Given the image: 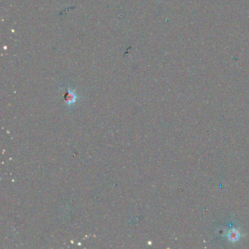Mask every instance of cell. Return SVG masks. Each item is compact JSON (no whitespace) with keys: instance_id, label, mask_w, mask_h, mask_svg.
Wrapping results in <instances>:
<instances>
[{"instance_id":"cell-1","label":"cell","mask_w":249,"mask_h":249,"mask_svg":"<svg viewBox=\"0 0 249 249\" xmlns=\"http://www.w3.org/2000/svg\"><path fill=\"white\" fill-rule=\"evenodd\" d=\"M65 99H66V101L67 102H69V104H70V102H73L74 100V94H72L71 91H68L67 93L66 94V96H65Z\"/></svg>"}]
</instances>
